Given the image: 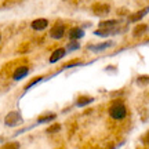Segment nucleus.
Listing matches in <instances>:
<instances>
[{
    "label": "nucleus",
    "mask_w": 149,
    "mask_h": 149,
    "mask_svg": "<svg viewBox=\"0 0 149 149\" xmlns=\"http://www.w3.org/2000/svg\"><path fill=\"white\" fill-rule=\"evenodd\" d=\"M77 65H80V61H79V59H76V61H72L70 64L65 65L64 68H65V69H66V68H72V66H77Z\"/></svg>",
    "instance_id": "19"
},
{
    "label": "nucleus",
    "mask_w": 149,
    "mask_h": 149,
    "mask_svg": "<svg viewBox=\"0 0 149 149\" xmlns=\"http://www.w3.org/2000/svg\"><path fill=\"white\" fill-rule=\"evenodd\" d=\"M22 123H24V119H22L21 113L17 111H13L10 113H7L4 117V124L8 126V127H17V126H19Z\"/></svg>",
    "instance_id": "2"
},
{
    "label": "nucleus",
    "mask_w": 149,
    "mask_h": 149,
    "mask_svg": "<svg viewBox=\"0 0 149 149\" xmlns=\"http://www.w3.org/2000/svg\"><path fill=\"white\" fill-rule=\"evenodd\" d=\"M65 54H66V50L64 47H59L57 50H54L53 54L50 55V59H48V62L50 64H55V62H58L59 59H62L65 57Z\"/></svg>",
    "instance_id": "4"
},
{
    "label": "nucleus",
    "mask_w": 149,
    "mask_h": 149,
    "mask_svg": "<svg viewBox=\"0 0 149 149\" xmlns=\"http://www.w3.org/2000/svg\"><path fill=\"white\" fill-rule=\"evenodd\" d=\"M148 13H149V6H146L145 8H142V10H139V11H137V13L131 14V15H130V18H128V22H137V21H139V19H141V18H144Z\"/></svg>",
    "instance_id": "8"
},
{
    "label": "nucleus",
    "mask_w": 149,
    "mask_h": 149,
    "mask_svg": "<svg viewBox=\"0 0 149 149\" xmlns=\"http://www.w3.org/2000/svg\"><path fill=\"white\" fill-rule=\"evenodd\" d=\"M148 32V25H145V24H139V25H137V26L134 28V31H133V35L135 37H138V36H142L144 33Z\"/></svg>",
    "instance_id": "11"
},
{
    "label": "nucleus",
    "mask_w": 149,
    "mask_h": 149,
    "mask_svg": "<svg viewBox=\"0 0 149 149\" xmlns=\"http://www.w3.org/2000/svg\"><path fill=\"white\" fill-rule=\"evenodd\" d=\"M80 47L79 42H76V40H70L69 43H68V46H66V53H70V51H74V50H77V48Z\"/></svg>",
    "instance_id": "14"
},
{
    "label": "nucleus",
    "mask_w": 149,
    "mask_h": 149,
    "mask_svg": "<svg viewBox=\"0 0 149 149\" xmlns=\"http://www.w3.org/2000/svg\"><path fill=\"white\" fill-rule=\"evenodd\" d=\"M65 25L64 24H55L53 28H51V31H50V36L55 39V40H59V39H62L65 35Z\"/></svg>",
    "instance_id": "3"
},
{
    "label": "nucleus",
    "mask_w": 149,
    "mask_h": 149,
    "mask_svg": "<svg viewBox=\"0 0 149 149\" xmlns=\"http://www.w3.org/2000/svg\"><path fill=\"white\" fill-rule=\"evenodd\" d=\"M0 40H1V36H0Z\"/></svg>",
    "instance_id": "21"
},
{
    "label": "nucleus",
    "mask_w": 149,
    "mask_h": 149,
    "mask_svg": "<svg viewBox=\"0 0 149 149\" xmlns=\"http://www.w3.org/2000/svg\"><path fill=\"white\" fill-rule=\"evenodd\" d=\"M28 73H29V68L25 66V65H22V66H18L15 70H14V73H13V79L18 81V80H22L24 77H26Z\"/></svg>",
    "instance_id": "5"
},
{
    "label": "nucleus",
    "mask_w": 149,
    "mask_h": 149,
    "mask_svg": "<svg viewBox=\"0 0 149 149\" xmlns=\"http://www.w3.org/2000/svg\"><path fill=\"white\" fill-rule=\"evenodd\" d=\"M84 36V31L81 29V28H72L69 32V39L70 40H79V39H81V37Z\"/></svg>",
    "instance_id": "9"
},
{
    "label": "nucleus",
    "mask_w": 149,
    "mask_h": 149,
    "mask_svg": "<svg viewBox=\"0 0 149 149\" xmlns=\"http://www.w3.org/2000/svg\"><path fill=\"white\" fill-rule=\"evenodd\" d=\"M31 26L33 31H44L48 26V21L46 18H37L31 24Z\"/></svg>",
    "instance_id": "7"
},
{
    "label": "nucleus",
    "mask_w": 149,
    "mask_h": 149,
    "mask_svg": "<svg viewBox=\"0 0 149 149\" xmlns=\"http://www.w3.org/2000/svg\"><path fill=\"white\" fill-rule=\"evenodd\" d=\"M109 116L113 120H123L127 116V108L122 101H115L109 108Z\"/></svg>",
    "instance_id": "1"
},
{
    "label": "nucleus",
    "mask_w": 149,
    "mask_h": 149,
    "mask_svg": "<svg viewBox=\"0 0 149 149\" xmlns=\"http://www.w3.org/2000/svg\"><path fill=\"white\" fill-rule=\"evenodd\" d=\"M109 11H111V6L109 4H95V6H93V13L98 17L107 15Z\"/></svg>",
    "instance_id": "6"
},
{
    "label": "nucleus",
    "mask_w": 149,
    "mask_h": 149,
    "mask_svg": "<svg viewBox=\"0 0 149 149\" xmlns=\"http://www.w3.org/2000/svg\"><path fill=\"white\" fill-rule=\"evenodd\" d=\"M55 117H57L55 113H48V115H44V116H40L37 119V124H44V123L53 122V120H55Z\"/></svg>",
    "instance_id": "12"
},
{
    "label": "nucleus",
    "mask_w": 149,
    "mask_h": 149,
    "mask_svg": "<svg viewBox=\"0 0 149 149\" xmlns=\"http://www.w3.org/2000/svg\"><path fill=\"white\" fill-rule=\"evenodd\" d=\"M40 81H43V77L42 76H39V77H35V79L32 80V81H29L26 86H25V91H28L29 88H32V87H35L36 84H39Z\"/></svg>",
    "instance_id": "15"
},
{
    "label": "nucleus",
    "mask_w": 149,
    "mask_h": 149,
    "mask_svg": "<svg viewBox=\"0 0 149 149\" xmlns=\"http://www.w3.org/2000/svg\"><path fill=\"white\" fill-rule=\"evenodd\" d=\"M137 83H138V86L149 84V76H139L138 79H137Z\"/></svg>",
    "instance_id": "17"
},
{
    "label": "nucleus",
    "mask_w": 149,
    "mask_h": 149,
    "mask_svg": "<svg viewBox=\"0 0 149 149\" xmlns=\"http://www.w3.org/2000/svg\"><path fill=\"white\" fill-rule=\"evenodd\" d=\"M59 130H61V124H53V126H50L46 131H47L48 134H53V133H58Z\"/></svg>",
    "instance_id": "18"
},
{
    "label": "nucleus",
    "mask_w": 149,
    "mask_h": 149,
    "mask_svg": "<svg viewBox=\"0 0 149 149\" xmlns=\"http://www.w3.org/2000/svg\"><path fill=\"white\" fill-rule=\"evenodd\" d=\"M112 44H113L112 42H104V43H100V44H97V46H94V47H91V48H93V51H101V50H105V48L111 47Z\"/></svg>",
    "instance_id": "13"
},
{
    "label": "nucleus",
    "mask_w": 149,
    "mask_h": 149,
    "mask_svg": "<svg viewBox=\"0 0 149 149\" xmlns=\"http://www.w3.org/2000/svg\"><path fill=\"white\" fill-rule=\"evenodd\" d=\"M21 148V145H19V142H8V144H6L1 149H19Z\"/></svg>",
    "instance_id": "16"
},
{
    "label": "nucleus",
    "mask_w": 149,
    "mask_h": 149,
    "mask_svg": "<svg viewBox=\"0 0 149 149\" xmlns=\"http://www.w3.org/2000/svg\"><path fill=\"white\" fill-rule=\"evenodd\" d=\"M142 142H144V144H149V131L142 137Z\"/></svg>",
    "instance_id": "20"
},
{
    "label": "nucleus",
    "mask_w": 149,
    "mask_h": 149,
    "mask_svg": "<svg viewBox=\"0 0 149 149\" xmlns=\"http://www.w3.org/2000/svg\"><path fill=\"white\" fill-rule=\"evenodd\" d=\"M91 102H94V98L93 97H87V95H80L76 101V107L77 108H83V107H87L90 105Z\"/></svg>",
    "instance_id": "10"
}]
</instances>
